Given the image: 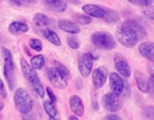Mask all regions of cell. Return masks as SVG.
Wrapping results in <instances>:
<instances>
[{
	"instance_id": "6da1fadb",
	"label": "cell",
	"mask_w": 154,
	"mask_h": 120,
	"mask_svg": "<svg viewBox=\"0 0 154 120\" xmlns=\"http://www.w3.org/2000/svg\"><path fill=\"white\" fill-rule=\"evenodd\" d=\"M20 68H21V71L24 78L30 82L31 86L35 90V92L38 94V96L43 98L45 95V88H43V86L41 84V81L38 77V74L36 73V70L32 65L29 64L24 59H20Z\"/></svg>"
},
{
	"instance_id": "7a4b0ae2",
	"label": "cell",
	"mask_w": 154,
	"mask_h": 120,
	"mask_svg": "<svg viewBox=\"0 0 154 120\" xmlns=\"http://www.w3.org/2000/svg\"><path fill=\"white\" fill-rule=\"evenodd\" d=\"M115 37L116 40L126 47L135 46L139 40V36L137 35V33L125 22L120 26V28L116 30Z\"/></svg>"
},
{
	"instance_id": "3957f363",
	"label": "cell",
	"mask_w": 154,
	"mask_h": 120,
	"mask_svg": "<svg viewBox=\"0 0 154 120\" xmlns=\"http://www.w3.org/2000/svg\"><path fill=\"white\" fill-rule=\"evenodd\" d=\"M14 103L16 109L22 115H26L31 112L34 105V101L30 93L23 88H19L14 93Z\"/></svg>"
},
{
	"instance_id": "277c9868",
	"label": "cell",
	"mask_w": 154,
	"mask_h": 120,
	"mask_svg": "<svg viewBox=\"0 0 154 120\" xmlns=\"http://www.w3.org/2000/svg\"><path fill=\"white\" fill-rule=\"evenodd\" d=\"M3 58H5V68H3V73H5V77L7 79V82L9 84V88L11 91H13L17 83L16 80V74H15V62H14V57L11 51L5 47L2 49Z\"/></svg>"
},
{
	"instance_id": "5b68a950",
	"label": "cell",
	"mask_w": 154,
	"mask_h": 120,
	"mask_svg": "<svg viewBox=\"0 0 154 120\" xmlns=\"http://www.w3.org/2000/svg\"><path fill=\"white\" fill-rule=\"evenodd\" d=\"M91 40H92L93 44H94L95 46H97L100 50L110 51V50L115 49L116 45H117L116 39L108 32L94 33V34H92V36H91Z\"/></svg>"
},
{
	"instance_id": "8992f818",
	"label": "cell",
	"mask_w": 154,
	"mask_h": 120,
	"mask_svg": "<svg viewBox=\"0 0 154 120\" xmlns=\"http://www.w3.org/2000/svg\"><path fill=\"white\" fill-rule=\"evenodd\" d=\"M103 106L111 113H116L122 107V101L116 93H107L103 96Z\"/></svg>"
},
{
	"instance_id": "52a82bcc",
	"label": "cell",
	"mask_w": 154,
	"mask_h": 120,
	"mask_svg": "<svg viewBox=\"0 0 154 120\" xmlns=\"http://www.w3.org/2000/svg\"><path fill=\"white\" fill-rule=\"evenodd\" d=\"M78 70L82 77L87 78L93 71V58L90 53H85L78 58Z\"/></svg>"
},
{
	"instance_id": "ba28073f",
	"label": "cell",
	"mask_w": 154,
	"mask_h": 120,
	"mask_svg": "<svg viewBox=\"0 0 154 120\" xmlns=\"http://www.w3.org/2000/svg\"><path fill=\"white\" fill-rule=\"evenodd\" d=\"M48 77H49L50 82L54 88H58V90H63L68 86V81L63 76L60 74V72L54 68H50L48 70Z\"/></svg>"
},
{
	"instance_id": "9c48e42d",
	"label": "cell",
	"mask_w": 154,
	"mask_h": 120,
	"mask_svg": "<svg viewBox=\"0 0 154 120\" xmlns=\"http://www.w3.org/2000/svg\"><path fill=\"white\" fill-rule=\"evenodd\" d=\"M114 64H115V68L119 74L122 76L126 78H129L131 76V68H130V64H129L128 60L126 59L125 56H122V54H116L114 56Z\"/></svg>"
},
{
	"instance_id": "30bf717a",
	"label": "cell",
	"mask_w": 154,
	"mask_h": 120,
	"mask_svg": "<svg viewBox=\"0 0 154 120\" xmlns=\"http://www.w3.org/2000/svg\"><path fill=\"white\" fill-rule=\"evenodd\" d=\"M109 76L106 67H99L92 71V82L95 88H100L105 86L107 78Z\"/></svg>"
},
{
	"instance_id": "8fae6325",
	"label": "cell",
	"mask_w": 154,
	"mask_h": 120,
	"mask_svg": "<svg viewBox=\"0 0 154 120\" xmlns=\"http://www.w3.org/2000/svg\"><path fill=\"white\" fill-rule=\"evenodd\" d=\"M109 81H110V86H111L112 92L116 93V94H118V95H122V93H124L125 81L117 73L110 74Z\"/></svg>"
},
{
	"instance_id": "7c38bea8",
	"label": "cell",
	"mask_w": 154,
	"mask_h": 120,
	"mask_svg": "<svg viewBox=\"0 0 154 120\" xmlns=\"http://www.w3.org/2000/svg\"><path fill=\"white\" fill-rule=\"evenodd\" d=\"M82 11H84L85 14L95 18L103 19L106 17V9L96 4H85L82 7Z\"/></svg>"
},
{
	"instance_id": "4fadbf2b",
	"label": "cell",
	"mask_w": 154,
	"mask_h": 120,
	"mask_svg": "<svg viewBox=\"0 0 154 120\" xmlns=\"http://www.w3.org/2000/svg\"><path fill=\"white\" fill-rule=\"evenodd\" d=\"M58 28L63 31V32L69 33V34L76 35L80 33V26H78V23H75V22L70 21V20H59L58 21Z\"/></svg>"
},
{
	"instance_id": "5bb4252c",
	"label": "cell",
	"mask_w": 154,
	"mask_h": 120,
	"mask_svg": "<svg viewBox=\"0 0 154 120\" xmlns=\"http://www.w3.org/2000/svg\"><path fill=\"white\" fill-rule=\"evenodd\" d=\"M138 52L143 58L154 62V42H143L139 44Z\"/></svg>"
},
{
	"instance_id": "9a60e30c",
	"label": "cell",
	"mask_w": 154,
	"mask_h": 120,
	"mask_svg": "<svg viewBox=\"0 0 154 120\" xmlns=\"http://www.w3.org/2000/svg\"><path fill=\"white\" fill-rule=\"evenodd\" d=\"M70 109L76 116L82 117L84 115L85 106L80 97H78L77 95H73L70 97Z\"/></svg>"
},
{
	"instance_id": "2e32d148",
	"label": "cell",
	"mask_w": 154,
	"mask_h": 120,
	"mask_svg": "<svg viewBox=\"0 0 154 120\" xmlns=\"http://www.w3.org/2000/svg\"><path fill=\"white\" fill-rule=\"evenodd\" d=\"M33 21L39 28H50L52 26H54L55 21L52 19H50L48 16L43 15L41 13H37L34 15L33 17Z\"/></svg>"
},
{
	"instance_id": "e0dca14e",
	"label": "cell",
	"mask_w": 154,
	"mask_h": 120,
	"mask_svg": "<svg viewBox=\"0 0 154 120\" xmlns=\"http://www.w3.org/2000/svg\"><path fill=\"white\" fill-rule=\"evenodd\" d=\"M29 31L28 24L22 21H13L9 26V32L13 35H21Z\"/></svg>"
},
{
	"instance_id": "ac0fdd59",
	"label": "cell",
	"mask_w": 154,
	"mask_h": 120,
	"mask_svg": "<svg viewBox=\"0 0 154 120\" xmlns=\"http://www.w3.org/2000/svg\"><path fill=\"white\" fill-rule=\"evenodd\" d=\"M43 2L51 11L61 13L66 10V4L62 0H43Z\"/></svg>"
},
{
	"instance_id": "d6986e66",
	"label": "cell",
	"mask_w": 154,
	"mask_h": 120,
	"mask_svg": "<svg viewBox=\"0 0 154 120\" xmlns=\"http://www.w3.org/2000/svg\"><path fill=\"white\" fill-rule=\"evenodd\" d=\"M134 75L139 90L143 93H149V82H148L147 78L145 77V75L140 71H135Z\"/></svg>"
},
{
	"instance_id": "ffe728a7",
	"label": "cell",
	"mask_w": 154,
	"mask_h": 120,
	"mask_svg": "<svg viewBox=\"0 0 154 120\" xmlns=\"http://www.w3.org/2000/svg\"><path fill=\"white\" fill-rule=\"evenodd\" d=\"M42 35L47 38V40L49 41V42L52 43V44L56 45V46H60V45H61V40H60L59 36H58L54 31H52L51 28H43Z\"/></svg>"
},
{
	"instance_id": "44dd1931",
	"label": "cell",
	"mask_w": 154,
	"mask_h": 120,
	"mask_svg": "<svg viewBox=\"0 0 154 120\" xmlns=\"http://www.w3.org/2000/svg\"><path fill=\"white\" fill-rule=\"evenodd\" d=\"M43 109H45V113L50 117V119H55V116L57 115V110L56 106L54 105V102L51 100H45L43 101Z\"/></svg>"
},
{
	"instance_id": "7402d4cb",
	"label": "cell",
	"mask_w": 154,
	"mask_h": 120,
	"mask_svg": "<svg viewBox=\"0 0 154 120\" xmlns=\"http://www.w3.org/2000/svg\"><path fill=\"white\" fill-rule=\"evenodd\" d=\"M125 23L128 24L129 26H131V28H133V30L135 31V32L137 33V35L139 36V39H141L143 37L146 36V31L145 28H143V26H140L139 23H137L136 21H134V20H126L125 21Z\"/></svg>"
},
{
	"instance_id": "603a6c76",
	"label": "cell",
	"mask_w": 154,
	"mask_h": 120,
	"mask_svg": "<svg viewBox=\"0 0 154 120\" xmlns=\"http://www.w3.org/2000/svg\"><path fill=\"white\" fill-rule=\"evenodd\" d=\"M45 60L42 55L34 56V57H32V59H31V65H32L35 70L42 69L43 65H45Z\"/></svg>"
},
{
	"instance_id": "cb8c5ba5",
	"label": "cell",
	"mask_w": 154,
	"mask_h": 120,
	"mask_svg": "<svg viewBox=\"0 0 154 120\" xmlns=\"http://www.w3.org/2000/svg\"><path fill=\"white\" fill-rule=\"evenodd\" d=\"M74 19L76 20V22L78 24H90L92 22V18L88 17L86 15H82V14H77V15H74Z\"/></svg>"
},
{
	"instance_id": "d4e9b609",
	"label": "cell",
	"mask_w": 154,
	"mask_h": 120,
	"mask_svg": "<svg viewBox=\"0 0 154 120\" xmlns=\"http://www.w3.org/2000/svg\"><path fill=\"white\" fill-rule=\"evenodd\" d=\"M103 19H105L106 21L113 23V22L118 21V20H119V17H118V15L115 13V12L110 11V10H107V9H106V17L103 18Z\"/></svg>"
},
{
	"instance_id": "484cf974",
	"label": "cell",
	"mask_w": 154,
	"mask_h": 120,
	"mask_svg": "<svg viewBox=\"0 0 154 120\" xmlns=\"http://www.w3.org/2000/svg\"><path fill=\"white\" fill-rule=\"evenodd\" d=\"M55 68L60 72V74H61V75L63 76L66 79H70V78H71L70 71H69V70L66 69L63 64H61V63H59V62H57V61H56V62H55Z\"/></svg>"
},
{
	"instance_id": "4316f807",
	"label": "cell",
	"mask_w": 154,
	"mask_h": 120,
	"mask_svg": "<svg viewBox=\"0 0 154 120\" xmlns=\"http://www.w3.org/2000/svg\"><path fill=\"white\" fill-rule=\"evenodd\" d=\"M128 1L134 5H138V7L143 8L150 7L152 4V2H153V0H128Z\"/></svg>"
},
{
	"instance_id": "83f0119b",
	"label": "cell",
	"mask_w": 154,
	"mask_h": 120,
	"mask_svg": "<svg viewBox=\"0 0 154 120\" xmlns=\"http://www.w3.org/2000/svg\"><path fill=\"white\" fill-rule=\"evenodd\" d=\"M30 46L32 47L33 50H35V51L37 52H40L41 50H42V42H41V40H39V39H31L30 40Z\"/></svg>"
},
{
	"instance_id": "f1b7e54d",
	"label": "cell",
	"mask_w": 154,
	"mask_h": 120,
	"mask_svg": "<svg viewBox=\"0 0 154 120\" xmlns=\"http://www.w3.org/2000/svg\"><path fill=\"white\" fill-rule=\"evenodd\" d=\"M68 44L70 47H72L73 50H77L79 47L80 42L76 37H69L68 38Z\"/></svg>"
},
{
	"instance_id": "f546056e",
	"label": "cell",
	"mask_w": 154,
	"mask_h": 120,
	"mask_svg": "<svg viewBox=\"0 0 154 120\" xmlns=\"http://www.w3.org/2000/svg\"><path fill=\"white\" fill-rule=\"evenodd\" d=\"M148 82H149V93L152 97H154V72L150 74Z\"/></svg>"
},
{
	"instance_id": "4dcf8cb0",
	"label": "cell",
	"mask_w": 154,
	"mask_h": 120,
	"mask_svg": "<svg viewBox=\"0 0 154 120\" xmlns=\"http://www.w3.org/2000/svg\"><path fill=\"white\" fill-rule=\"evenodd\" d=\"M145 116L148 119H154V105H150V106L146 107Z\"/></svg>"
},
{
	"instance_id": "1f68e13d",
	"label": "cell",
	"mask_w": 154,
	"mask_h": 120,
	"mask_svg": "<svg viewBox=\"0 0 154 120\" xmlns=\"http://www.w3.org/2000/svg\"><path fill=\"white\" fill-rule=\"evenodd\" d=\"M143 14H145L148 18L154 20V7L153 8H148V9L143 10Z\"/></svg>"
},
{
	"instance_id": "d6a6232c",
	"label": "cell",
	"mask_w": 154,
	"mask_h": 120,
	"mask_svg": "<svg viewBox=\"0 0 154 120\" xmlns=\"http://www.w3.org/2000/svg\"><path fill=\"white\" fill-rule=\"evenodd\" d=\"M8 95L7 90H5V86L3 84V81L0 79V98H5Z\"/></svg>"
},
{
	"instance_id": "836d02e7",
	"label": "cell",
	"mask_w": 154,
	"mask_h": 120,
	"mask_svg": "<svg viewBox=\"0 0 154 120\" xmlns=\"http://www.w3.org/2000/svg\"><path fill=\"white\" fill-rule=\"evenodd\" d=\"M47 93H48V95H49V97H50V100L53 101V102L55 103L56 102V97H55V95H54L53 91L51 90V88H47Z\"/></svg>"
},
{
	"instance_id": "e575fe53",
	"label": "cell",
	"mask_w": 154,
	"mask_h": 120,
	"mask_svg": "<svg viewBox=\"0 0 154 120\" xmlns=\"http://www.w3.org/2000/svg\"><path fill=\"white\" fill-rule=\"evenodd\" d=\"M124 92H125V97L130 96V86H129V83H127V82H125Z\"/></svg>"
},
{
	"instance_id": "d590c367",
	"label": "cell",
	"mask_w": 154,
	"mask_h": 120,
	"mask_svg": "<svg viewBox=\"0 0 154 120\" xmlns=\"http://www.w3.org/2000/svg\"><path fill=\"white\" fill-rule=\"evenodd\" d=\"M105 119H107V120H120L122 118L119 117V116H117V115H107L105 117Z\"/></svg>"
},
{
	"instance_id": "8d00e7d4",
	"label": "cell",
	"mask_w": 154,
	"mask_h": 120,
	"mask_svg": "<svg viewBox=\"0 0 154 120\" xmlns=\"http://www.w3.org/2000/svg\"><path fill=\"white\" fill-rule=\"evenodd\" d=\"M13 4H15V5H21V0H10Z\"/></svg>"
},
{
	"instance_id": "74e56055",
	"label": "cell",
	"mask_w": 154,
	"mask_h": 120,
	"mask_svg": "<svg viewBox=\"0 0 154 120\" xmlns=\"http://www.w3.org/2000/svg\"><path fill=\"white\" fill-rule=\"evenodd\" d=\"M69 119L70 120H78V118H77V116H70Z\"/></svg>"
},
{
	"instance_id": "f35d334b",
	"label": "cell",
	"mask_w": 154,
	"mask_h": 120,
	"mask_svg": "<svg viewBox=\"0 0 154 120\" xmlns=\"http://www.w3.org/2000/svg\"><path fill=\"white\" fill-rule=\"evenodd\" d=\"M3 107H5V104H3L2 101H0V111H1V110H3Z\"/></svg>"
},
{
	"instance_id": "ab89813d",
	"label": "cell",
	"mask_w": 154,
	"mask_h": 120,
	"mask_svg": "<svg viewBox=\"0 0 154 120\" xmlns=\"http://www.w3.org/2000/svg\"><path fill=\"white\" fill-rule=\"evenodd\" d=\"M26 1H30V2H32V1H34V0H26Z\"/></svg>"
},
{
	"instance_id": "60d3db41",
	"label": "cell",
	"mask_w": 154,
	"mask_h": 120,
	"mask_svg": "<svg viewBox=\"0 0 154 120\" xmlns=\"http://www.w3.org/2000/svg\"><path fill=\"white\" fill-rule=\"evenodd\" d=\"M0 119H2V116H1V115H0Z\"/></svg>"
}]
</instances>
